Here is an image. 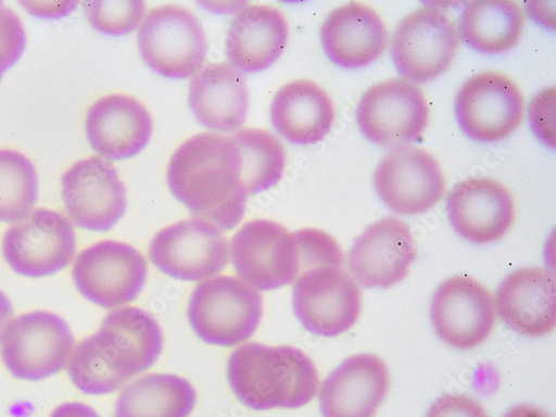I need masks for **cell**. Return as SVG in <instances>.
<instances>
[{
	"label": "cell",
	"instance_id": "6da1fadb",
	"mask_svg": "<svg viewBox=\"0 0 556 417\" xmlns=\"http://www.w3.org/2000/svg\"><path fill=\"white\" fill-rule=\"evenodd\" d=\"M167 184L194 218L222 231L235 229L245 215L241 154L228 136L203 132L188 139L169 161Z\"/></svg>",
	"mask_w": 556,
	"mask_h": 417
},
{
	"label": "cell",
	"instance_id": "7a4b0ae2",
	"mask_svg": "<svg viewBox=\"0 0 556 417\" xmlns=\"http://www.w3.org/2000/svg\"><path fill=\"white\" fill-rule=\"evenodd\" d=\"M164 346L160 324L138 307L110 313L101 329L80 342L68 363L73 384L88 395H108L147 372Z\"/></svg>",
	"mask_w": 556,
	"mask_h": 417
},
{
	"label": "cell",
	"instance_id": "3957f363",
	"mask_svg": "<svg viewBox=\"0 0 556 417\" xmlns=\"http://www.w3.org/2000/svg\"><path fill=\"white\" fill-rule=\"evenodd\" d=\"M227 379L238 400L253 410L303 407L319 386L317 369L303 351L261 343H248L230 354Z\"/></svg>",
	"mask_w": 556,
	"mask_h": 417
},
{
	"label": "cell",
	"instance_id": "277c9868",
	"mask_svg": "<svg viewBox=\"0 0 556 417\" xmlns=\"http://www.w3.org/2000/svg\"><path fill=\"white\" fill-rule=\"evenodd\" d=\"M263 299L241 278L217 276L194 290L188 308L190 326L206 344L231 348L250 340L260 327Z\"/></svg>",
	"mask_w": 556,
	"mask_h": 417
},
{
	"label": "cell",
	"instance_id": "5b68a950",
	"mask_svg": "<svg viewBox=\"0 0 556 417\" xmlns=\"http://www.w3.org/2000/svg\"><path fill=\"white\" fill-rule=\"evenodd\" d=\"M74 345V334L61 316L31 312L12 320L0 344V356L14 378L38 382L68 366Z\"/></svg>",
	"mask_w": 556,
	"mask_h": 417
},
{
	"label": "cell",
	"instance_id": "8992f818",
	"mask_svg": "<svg viewBox=\"0 0 556 417\" xmlns=\"http://www.w3.org/2000/svg\"><path fill=\"white\" fill-rule=\"evenodd\" d=\"M138 49L155 73L173 79L197 74L207 55L205 31L187 9L165 5L152 10L139 27Z\"/></svg>",
	"mask_w": 556,
	"mask_h": 417
},
{
	"label": "cell",
	"instance_id": "52a82bcc",
	"mask_svg": "<svg viewBox=\"0 0 556 417\" xmlns=\"http://www.w3.org/2000/svg\"><path fill=\"white\" fill-rule=\"evenodd\" d=\"M230 257L241 280L262 292L294 285L301 275L295 233L274 220L243 225L231 239Z\"/></svg>",
	"mask_w": 556,
	"mask_h": 417
},
{
	"label": "cell",
	"instance_id": "ba28073f",
	"mask_svg": "<svg viewBox=\"0 0 556 417\" xmlns=\"http://www.w3.org/2000/svg\"><path fill=\"white\" fill-rule=\"evenodd\" d=\"M430 109L424 91L401 78L368 88L356 108V122L368 141L389 149L410 144L425 134Z\"/></svg>",
	"mask_w": 556,
	"mask_h": 417
},
{
	"label": "cell",
	"instance_id": "9c48e42d",
	"mask_svg": "<svg viewBox=\"0 0 556 417\" xmlns=\"http://www.w3.org/2000/svg\"><path fill=\"white\" fill-rule=\"evenodd\" d=\"M463 132L476 142L495 143L522 124L526 102L517 83L498 72H482L459 88L454 104Z\"/></svg>",
	"mask_w": 556,
	"mask_h": 417
},
{
	"label": "cell",
	"instance_id": "30bf717a",
	"mask_svg": "<svg viewBox=\"0 0 556 417\" xmlns=\"http://www.w3.org/2000/svg\"><path fill=\"white\" fill-rule=\"evenodd\" d=\"M458 31L452 18L437 8H421L407 15L391 40V58L410 83H428L442 76L458 51Z\"/></svg>",
	"mask_w": 556,
	"mask_h": 417
},
{
	"label": "cell",
	"instance_id": "8fae6325",
	"mask_svg": "<svg viewBox=\"0 0 556 417\" xmlns=\"http://www.w3.org/2000/svg\"><path fill=\"white\" fill-rule=\"evenodd\" d=\"M294 315L308 333L337 338L350 331L362 312L358 286L343 267H316L293 285Z\"/></svg>",
	"mask_w": 556,
	"mask_h": 417
},
{
	"label": "cell",
	"instance_id": "7c38bea8",
	"mask_svg": "<svg viewBox=\"0 0 556 417\" xmlns=\"http://www.w3.org/2000/svg\"><path fill=\"white\" fill-rule=\"evenodd\" d=\"M148 262L132 247L103 241L84 250L73 266L80 295L106 309L134 302L148 281Z\"/></svg>",
	"mask_w": 556,
	"mask_h": 417
},
{
	"label": "cell",
	"instance_id": "4fadbf2b",
	"mask_svg": "<svg viewBox=\"0 0 556 417\" xmlns=\"http://www.w3.org/2000/svg\"><path fill=\"white\" fill-rule=\"evenodd\" d=\"M76 253V233L63 214L37 208L10 227L3 239V255L18 275L52 276L65 269Z\"/></svg>",
	"mask_w": 556,
	"mask_h": 417
},
{
	"label": "cell",
	"instance_id": "5bb4252c",
	"mask_svg": "<svg viewBox=\"0 0 556 417\" xmlns=\"http://www.w3.org/2000/svg\"><path fill=\"white\" fill-rule=\"evenodd\" d=\"M150 260L173 280L200 282L226 268L229 248L220 229L192 218L160 230L151 242Z\"/></svg>",
	"mask_w": 556,
	"mask_h": 417
},
{
	"label": "cell",
	"instance_id": "9a60e30c",
	"mask_svg": "<svg viewBox=\"0 0 556 417\" xmlns=\"http://www.w3.org/2000/svg\"><path fill=\"white\" fill-rule=\"evenodd\" d=\"M62 197L74 224L99 233L113 229L127 208L125 184L101 156L78 161L63 175Z\"/></svg>",
	"mask_w": 556,
	"mask_h": 417
},
{
	"label": "cell",
	"instance_id": "2e32d148",
	"mask_svg": "<svg viewBox=\"0 0 556 417\" xmlns=\"http://www.w3.org/2000/svg\"><path fill=\"white\" fill-rule=\"evenodd\" d=\"M430 313L439 339L463 351L483 344L496 321L491 292L469 276H454L442 283L433 295Z\"/></svg>",
	"mask_w": 556,
	"mask_h": 417
},
{
	"label": "cell",
	"instance_id": "e0dca14e",
	"mask_svg": "<svg viewBox=\"0 0 556 417\" xmlns=\"http://www.w3.org/2000/svg\"><path fill=\"white\" fill-rule=\"evenodd\" d=\"M374 182L381 201L402 215L428 213L446 192L437 159L413 147H402L387 155L376 169Z\"/></svg>",
	"mask_w": 556,
	"mask_h": 417
},
{
	"label": "cell",
	"instance_id": "ac0fdd59",
	"mask_svg": "<svg viewBox=\"0 0 556 417\" xmlns=\"http://www.w3.org/2000/svg\"><path fill=\"white\" fill-rule=\"evenodd\" d=\"M417 257L409 227L395 217L368 226L352 245L348 263L354 281L366 289H390L405 280Z\"/></svg>",
	"mask_w": 556,
	"mask_h": 417
},
{
	"label": "cell",
	"instance_id": "d6986e66",
	"mask_svg": "<svg viewBox=\"0 0 556 417\" xmlns=\"http://www.w3.org/2000/svg\"><path fill=\"white\" fill-rule=\"evenodd\" d=\"M447 216L460 238L475 244H490L511 229L516 203L501 181L473 177L452 190L447 198Z\"/></svg>",
	"mask_w": 556,
	"mask_h": 417
},
{
	"label": "cell",
	"instance_id": "ffe728a7",
	"mask_svg": "<svg viewBox=\"0 0 556 417\" xmlns=\"http://www.w3.org/2000/svg\"><path fill=\"white\" fill-rule=\"evenodd\" d=\"M390 389L387 364L375 354H356L343 361L323 382V417H375Z\"/></svg>",
	"mask_w": 556,
	"mask_h": 417
},
{
	"label": "cell",
	"instance_id": "44dd1931",
	"mask_svg": "<svg viewBox=\"0 0 556 417\" xmlns=\"http://www.w3.org/2000/svg\"><path fill=\"white\" fill-rule=\"evenodd\" d=\"M85 131L89 146L108 161H124L149 144L153 121L136 99L114 94L99 100L87 113Z\"/></svg>",
	"mask_w": 556,
	"mask_h": 417
},
{
	"label": "cell",
	"instance_id": "7402d4cb",
	"mask_svg": "<svg viewBox=\"0 0 556 417\" xmlns=\"http://www.w3.org/2000/svg\"><path fill=\"white\" fill-rule=\"evenodd\" d=\"M555 276L540 267L508 274L495 295V311L519 334L540 338L556 327Z\"/></svg>",
	"mask_w": 556,
	"mask_h": 417
},
{
	"label": "cell",
	"instance_id": "603a6c76",
	"mask_svg": "<svg viewBox=\"0 0 556 417\" xmlns=\"http://www.w3.org/2000/svg\"><path fill=\"white\" fill-rule=\"evenodd\" d=\"M324 53L338 67L357 70L377 62L389 42L381 16L362 3L336 9L320 27Z\"/></svg>",
	"mask_w": 556,
	"mask_h": 417
},
{
	"label": "cell",
	"instance_id": "cb8c5ba5",
	"mask_svg": "<svg viewBox=\"0 0 556 417\" xmlns=\"http://www.w3.org/2000/svg\"><path fill=\"white\" fill-rule=\"evenodd\" d=\"M289 34L287 18L280 10L269 5L249 7L229 25L226 56L241 73L265 71L283 55Z\"/></svg>",
	"mask_w": 556,
	"mask_h": 417
},
{
	"label": "cell",
	"instance_id": "d4e9b609",
	"mask_svg": "<svg viewBox=\"0 0 556 417\" xmlns=\"http://www.w3.org/2000/svg\"><path fill=\"white\" fill-rule=\"evenodd\" d=\"M189 105L202 126L237 131L245 124L250 108L247 79L230 64H210L191 80Z\"/></svg>",
	"mask_w": 556,
	"mask_h": 417
},
{
	"label": "cell",
	"instance_id": "484cf974",
	"mask_svg": "<svg viewBox=\"0 0 556 417\" xmlns=\"http://www.w3.org/2000/svg\"><path fill=\"white\" fill-rule=\"evenodd\" d=\"M336 110L326 90L309 80L292 81L278 90L270 104V122L287 141L312 146L323 141L334 124Z\"/></svg>",
	"mask_w": 556,
	"mask_h": 417
},
{
	"label": "cell",
	"instance_id": "4316f807",
	"mask_svg": "<svg viewBox=\"0 0 556 417\" xmlns=\"http://www.w3.org/2000/svg\"><path fill=\"white\" fill-rule=\"evenodd\" d=\"M525 26L522 9L513 0H477L463 10L457 31L473 51L496 55L516 48Z\"/></svg>",
	"mask_w": 556,
	"mask_h": 417
},
{
	"label": "cell",
	"instance_id": "83f0119b",
	"mask_svg": "<svg viewBox=\"0 0 556 417\" xmlns=\"http://www.w3.org/2000/svg\"><path fill=\"white\" fill-rule=\"evenodd\" d=\"M198 394L174 375H149L128 384L115 404V417H189Z\"/></svg>",
	"mask_w": 556,
	"mask_h": 417
},
{
	"label": "cell",
	"instance_id": "f1b7e54d",
	"mask_svg": "<svg viewBox=\"0 0 556 417\" xmlns=\"http://www.w3.org/2000/svg\"><path fill=\"white\" fill-rule=\"evenodd\" d=\"M242 160V184L248 195H255L276 187L281 180L287 154L271 132L260 128H242L230 137Z\"/></svg>",
	"mask_w": 556,
	"mask_h": 417
},
{
	"label": "cell",
	"instance_id": "f546056e",
	"mask_svg": "<svg viewBox=\"0 0 556 417\" xmlns=\"http://www.w3.org/2000/svg\"><path fill=\"white\" fill-rule=\"evenodd\" d=\"M38 174L23 154L0 150V223H18L38 201Z\"/></svg>",
	"mask_w": 556,
	"mask_h": 417
},
{
	"label": "cell",
	"instance_id": "4dcf8cb0",
	"mask_svg": "<svg viewBox=\"0 0 556 417\" xmlns=\"http://www.w3.org/2000/svg\"><path fill=\"white\" fill-rule=\"evenodd\" d=\"M88 23L98 31L110 36L131 33L146 18L147 3L142 0H99L84 2Z\"/></svg>",
	"mask_w": 556,
	"mask_h": 417
},
{
	"label": "cell",
	"instance_id": "1f68e13d",
	"mask_svg": "<svg viewBox=\"0 0 556 417\" xmlns=\"http://www.w3.org/2000/svg\"><path fill=\"white\" fill-rule=\"evenodd\" d=\"M26 33L20 17L9 8L0 11V78L15 65L26 49Z\"/></svg>",
	"mask_w": 556,
	"mask_h": 417
},
{
	"label": "cell",
	"instance_id": "d6a6232c",
	"mask_svg": "<svg viewBox=\"0 0 556 417\" xmlns=\"http://www.w3.org/2000/svg\"><path fill=\"white\" fill-rule=\"evenodd\" d=\"M531 125L541 139L549 148H555V89L547 88L540 92L531 105Z\"/></svg>",
	"mask_w": 556,
	"mask_h": 417
},
{
	"label": "cell",
	"instance_id": "836d02e7",
	"mask_svg": "<svg viewBox=\"0 0 556 417\" xmlns=\"http://www.w3.org/2000/svg\"><path fill=\"white\" fill-rule=\"evenodd\" d=\"M426 417H490L475 399L463 394H447L432 404Z\"/></svg>",
	"mask_w": 556,
	"mask_h": 417
},
{
	"label": "cell",
	"instance_id": "e575fe53",
	"mask_svg": "<svg viewBox=\"0 0 556 417\" xmlns=\"http://www.w3.org/2000/svg\"><path fill=\"white\" fill-rule=\"evenodd\" d=\"M26 11L41 18H60L67 15L77 5L76 2H26L21 3Z\"/></svg>",
	"mask_w": 556,
	"mask_h": 417
},
{
	"label": "cell",
	"instance_id": "d590c367",
	"mask_svg": "<svg viewBox=\"0 0 556 417\" xmlns=\"http://www.w3.org/2000/svg\"><path fill=\"white\" fill-rule=\"evenodd\" d=\"M50 417H101L94 408L78 403H65L53 410Z\"/></svg>",
	"mask_w": 556,
	"mask_h": 417
},
{
	"label": "cell",
	"instance_id": "8d00e7d4",
	"mask_svg": "<svg viewBox=\"0 0 556 417\" xmlns=\"http://www.w3.org/2000/svg\"><path fill=\"white\" fill-rule=\"evenodd\" d=\"M14 318V307L9 296L0 291V341Z\"/></svg>",
	"mask_w": 556,
	"mask_h": 417
},
{
	"label": "cell",
	"instance_id": "74e56055",
	"mask_svg": "<svg viewBox=\"0 0 556 417\" xmlns=\"http://www.w3.org/2000/svg\"><path fill=\"white\" fill-rule=\"evenodd\" d=\"M503 417H553L551 414L531 404H521L507 410Z\"/></svg>",
	"mask_w": 556,
	"mask_h": 417
},
{
	"label": "cell",
	"instance_id": "f35d334b",
	"mask_svg": "<svg viewBox=\"0 0 556 417\" xmlns=\"http://www.w3.org/2000/svg\"><path fill=\"white\" fill-rule=\"evenodd\" d=\"M3 8H4L3 3H2V2H0V11H2V10H3Z\"/></svg>",
	"mask_w": 556,
	"mask_h": 417
}]
</instances>
